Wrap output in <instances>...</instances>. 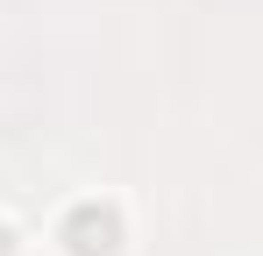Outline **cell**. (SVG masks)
Listing matches in <instances>:
<instances>
[{"label":"cell","instance_id":"6da1fadb","mask_svg":"<svg viewBox=\"0 0 263 256\" xmlns=\"http://www.w3.org/2000/svg\"><path fill=\"white\" fill-rule=\"evenodd\" d=\"M57 242H64V256H114L121 249V213L107 207V199H79V207L64 213Z\"/></svg>","mask_w":263,"mask_h":256},{"label":"cell","instance_id":"7a4b0ae2","mask_svg":"<svg viewBox=\"0 0 263 256\" xmlns=\"http://www.w3.org/2000/svg\"><path fill=\"white\" fill-rule=\"evenodd\" d=\"M0 256H14V228L7 221H0Z\"/></svg>","mask_w":263,"mask_h":256}]
</instances>
